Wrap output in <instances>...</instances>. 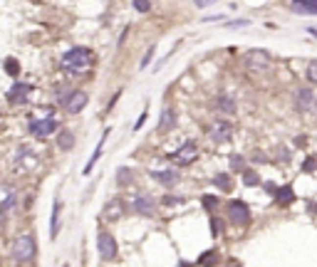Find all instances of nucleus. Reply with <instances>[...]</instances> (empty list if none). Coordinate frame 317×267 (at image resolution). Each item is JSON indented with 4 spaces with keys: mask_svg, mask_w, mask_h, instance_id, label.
I'll list each match as a JSON object with an SVG mask.
<instances>
[{
    "mask_svg": "<svg viewBox=\"0 0 317 267\" xmlns=\"http://www.w3.org/2000/svg\"><path fill=\"white\" fill-rule=\"evenodd\" d=\"M109 134H112L109 129H107V131L102 134V139H99V144H97V148H94V154H92V159H90V161H87V166H85V176H90V171H92V168H94V164L99 161V156H102V148H104V141L109 139Z\"/></svg>",
    "mask_w": 317,
    "mask_h": 267,
    "instance_id": "15",
    "label": "nucleus"
},
{
    "mask_svg": "<svg viewBox=\"0 0 317 267\" xmlns=\"http://www.w3.org/2000/svg\"><path fill=\"white\" fill-rule=\"evenodd\" d=\"M151 57H154V47H149V50H146V55H144V60H141V69L151 62Z\"/></svg>",
    "mask_w": 317,
    "mask_h": 267,
    "instance_id": "30",
    "label": "nucleus"
},
{
    "mask_svg": "<svg viewBox=\"0 0 317 267\" xmlns=\"http://www.w3.org/2000/svg\"><path fill=\"white\" fill-rule=\"evenodd\" d=\"M151 176H154V181H158L161 185H169V188L179 183V173L176 171H154Z\"/></svg>",
    "mask_w": 317,
    "mask_h": 267,
    "instance_id": "16",
    "label": "nucleus"
},
{
    "mask_svg": "<svg viewBox=\"0 0 317 267\" xmlns=\"http://www.w3.org/2000/svg\"><path fill=\"white\" fill-rule=\"evenodd\" d=\"M174 126H176V111H174V109H164V111H161V119H158L156 131H158V134H169Z\"/></svg>",
    "mask_w": 317,
    "mask_h": 267,
    "instance_id": "13",
    "label": "nucleus"
},
{
    "mask_svg": "<svg viewBox=\"0 0 317 267\" xmlns=\"http://www.w3.org/2000/svg\"><path fill=\"white\" fill-rule=\"evenodd\" d=\"M307 32H310V35H315V37H317V27H307Z\"/></svg>",
    "mask_w": 317,
    "mask_h": 267,
    "instance_id": "37",
    "label": "nucleus"
},
{
    "mask_svg": "<svg viewBox=\"0 0 317 267\" xmlns=\"http://www.w3.org/2000/svg\"><path fill=\"white\" fill-rule=\"evenodd\" d=\"M97 252H99V257H102V260H107V262L116 257L119 247H116V240H114V235H112V233L99 230V235H97Z\"/></svg>",
    "mask_w": 317,
    "mask_h": 267,
    "instance_id": "6",
    "label": "nucleus"
},
{
    "mask_svg": "<svg viewBox=\"0 0 317 267\" xmlns=\"http://www.w3.org/2000/svg\"><path fill=\"white\" fill-rule=\"evenodd\" d=\"M293 198H295L293 185H283V188H277V190H275V201H277V203H283V205L293 203Z\"/></svg>",
    "mask_w": 317,
    "mask_h": 267,
    "instance_id": "19",
    "label": "nucleus"
},
{
    "mask_svg": "<svg viewBox=\"0 0 317 267\" xmlns=\"http://www.w3.org/2000/svg\"><path fill=\"white\" fill-rule=\"evenodd\" d=\"M198 154H201V151H198V146H196L193 141H186L183 146H179L174 154H171V161H174L176 166H191V164L198 159Z\"/></svg>",
    "mask_w": 317,
    "mask_h": 267,
    "instance_id": "4",
    "label": "nucleus"
},
{
    "mask_svg": "<svg viewBox=\"0 0 317 267\" xmlns=\"http://www.w3.org/2000/svg\"><path fill=\"white\" fill-rule=\"evenodd\" d=\"M62 67L72 74H82L92 67V52L87 47H72L62 55Z\"/></svg>",
    "mask_w": 317,
    "mask_h": 267,
    "instance_id": "1",
    "label": "nucleus"
},
{
    "mask_svg": "<svg viewBox=\"0 0 317 267\" xmlns=\"http://www.w3.org/2000/svg\"><path fill=\"white\" fill-rule=\"evenodd\" d=\"M132 208H134V213H136V215H144V218L156 215V201H154L151 196H146V193H139V196L134 198Z\"/></svg>",
    "mask_w": 317,
    "mask_h": 267,
    "instance_id": "9",
    "label": "nucleus"
},
{
    "mask_svg": "<svg viewBox=\"0 0 317 267\" xmlns=\"http://www.w3.org/2000/svg\"><path fill=\"white\" fill-rule=\"evenodd\" d=\"M55 131H57V122L52 117H47V119H32L30 122V134H35L37 139H45V136H50Z\"/></svg>",
    "mask_w": 317,
    "mask_h": 267,
    "instance_id": "8",
    "label": "nucleus"
},
{
    "mask_svg": "<svg viewBox=\"0 0 317 267\" xmlns=\"http://www.w3.org/2000/svg\"><path fill=\"white\" fill-rule=\"evenodd\" d=\"M216 203H218V201H216V198H213V196H206V198H204V205H206V208H208V210H211V208H213V205H216Z\"/></svg>",
    "mask_w": 317,
    "mask_h": 267,
    "instance_id": "32",
    "label": "nucleus"
},
{
    "mask_svg": "<svg viewBox=\"0 0 317 267\" xmlns=\"http://www.w3.org/2000/svg\"><path fill=\"white\" fill-rule=\"evenodd\" d=\"M5 69H8V72H13V74H18V69H20V67H18V62H15V60H5Z\"/></svg>",
    "mask_w": 317,
    "mask_h": 267,
    "instance_id": "29",
    "label": "nucleus"
},
{
    "mask_svg": "<svg viewBox=\"0 0 317 267\" xmlns=\"http://www.w3.org/2000/svg\"><path fill=\"white\" fill-rule=\"evenodd\" d=\"M243 183L246 185H258L260 183V176L255 171H243Z\"/></svg>",
    "mask_w": 317,
    "mask_h": 267,
    "instance_id": "23",
    "label": "nucleus"
},
{
    "mask_svg": "<svg viewBox=\"0 0 317 267\" xmlns=\"http://www.w3.org/2000/svg\"><path fill=\"white\" fill-rule=\"evenodd\" d=\"M144 122H146V111H144V114H141V117L136 119V124H134V131H139V129L144 126Z\"/></svg>",
    "mask_w": 317,
    "mask_h": 267,
    "instance_id": "33",
    "label": "nucleus"
},
{
    "mask_svg": "<svg viewBox=\"0 0 317 267\" xmlns=\"http://www.w3.org/2000/svg\"><path fill=\"white\" fill-rule=\"evenodd\" d=\"M246 64H248L250 72L263 74V72H268V69L272 67V60H270V55H268L265 50H250V52L246 55Z\"/></svg>",
    "mask_w": 317,
    "mask_h": 267,
    "instance_id": "5",
    "label": "nucleus"
},
{
    "mask_svg": "<svg viewBox=\"0 0 317 267\" xmlns=\"http://www.w3.org/2000/svg\"><path fill=\"white\" fill-rule=\"evenodd\" d=\"M87 102H90V97H87V92H82V89H74L67 99H65V109L69 111V114H79L85 106H87Z\"/></svg>",
    "mask_w": 317,
    "mask_h": 267,
    "instance_id": "10",
    "label": "nucleus"
},
{
    "mask_svg": "<svg viewBox=\"0 0 317 267\" xmlns=\"http://www.w3.org/2000/svg\"><path fill=\"white\" fill-rule=\"evenodd\" d=\"M230 166H233V168H243V166H246V161H243L241 156H230Z\"/></svg>",
    "mask_w": 317,
    "mask_h": 267,
    "instance_id": "28",
    "label": "nucleus"
},
{
    "mask_svg": "<svg viewBox=\"0 0 317 267\" xmlns=\"http://www.w3.org/2000/svg\"><path fill=\"white\" fill-rule=\"evenodd\" d=\"M230 136H233V124L226 122V119H218V122L208 129V139H211L213 144H226V141H230Z\"/></svg>",
    "mask_w": 317,
    "mask_h": 267,
    "instance_id": "7",
    "label": "nucleus"
},
{
    "mask_svg": "<svg viewBox=\"0 0 317 267\" xmlns=\"http://www.w3.org/2000/svg\"><path fill=\"white\" fill-rule=\"evenodd\" d=\"M216 104H221V109H226L228 114L233 111V102H230V99H228L226 94H223V97H221V102H216Z\"/></svg>",
    "mask_w": 317,
    "mask_h": 267,
    "instance_id": "27",
    "label": "nucleus"
},
{
    "mask_svg": "<svg viewBox=\"0 0 317 267\" xmlns=\"http://www.w3.org/2000/svg\"><path fill=\"white\" fill-rule=\"evenodd\" d=\"M104 220H109V223H114V220H119V218H122L124 215V203L122 201H119V198H112L107 205H104Z\"/></svg>",
    "mask_w": 317,
    "mask_h": 267,
    "instance_id": "12",
    "label": "nucleus"
},
{
    "mask_svg": "<svg viewBox=\"0 0 317 267\" xmlns=\"http://www.w3.org/2000/svg\"><path fill=\"white\" fill-rule=\"evenodd\" d=\"M193 3H196V8H208V5L218 3V0H193Z\"/></svg>",
    "mask_w": 317,
    "mask_h": 267,
    "instance_id": "31",
    "label": "nucleus"
},
{
    "mask_svg": "<svg viewBox=\"0 0 317 267\" xmlns=\"http://www.w3.org/2000/svg\"><path fill=\"white\" fill-rule=\"evenodd\" d=\"M35 252H37V245H35V238H32V235L23 233V235L15 238V243H13V255H15V260L30 262V260L35 257Z\"/></svg>",
    "mask_w": 317,
    "mask_h": 267,
    "instance_id": "2",
    "label": "nucleus"
},
{
    "mask_svg": "<svg viewBox=\"0 0 317 267\" xmlns=\"http://www.w3.org/2000/svg\"><path fill=\"white\" fill-rule=\"evenodd\" d=\"M293 8L297 13H310V15H317V0H290Z\"/></svg>",
    "mask_w": 317,
    "mask_h": 267,
    "instance_id": "18",
    "label": "nucleus"
},
{
    "mask_svg": "<svg viewBox=\"0 0 317 267\" xmlns=\"http://www.w3.org/2000/svg\"><path fill=\"white\" fill-rule=\"evenodd\" d=\"M3 223H5V210L0 208V227H3Z\"/></svg>",
    "mask_w": 317,
    "mask_h": 267,
    "instance_id": "36",
    "label": "nucleus"
},
{
    "mask_svg": "<svg viewBox=\"0 0 317 267\" xmlns=\"http://www.w3.org/2000/svg\"><path fill=\"white\" fill-rule=\"evenodd\" d=\"M134 8H136L139 13H149L151 3H149V0H134Z\"/></svg>",
    "mask_w": 317,
    "mask_h": 267,
    "instance_id": "25",
    "label": "nucleus"
},
{
    "mask_svg": "<svg viewBox=\"0 0 317 267\" xmlns=\"http://www.w3.org/2000/svg\"><path fill=\"white\" fill-rule=\"evenodd\" d=\"M57 146H60L62 151H69V148L74 146V136H72V131H60V134H57Z\"/></svg>",
    "mask_w": 317,
    "mask_h": 267,
    "instance_id": "20",
    "label": "nucleus"
},
{
    "mask_svg": "<svg viewBox=\"0 0 317 267\" xmlns=\"http://www.w3.org/2000/svg\"><path fill=\"white\" fill-rule=\"evenodd\" d=\"M213 183H216L221 190H226V193L230 190V178H228V173H218V176L213 178Z\"/></svg>",
    "mask_w": 317,
    "mask_h": 267,
    "instance_id": "21",
    "label": "nucleus"
},
{
    "mask_svg": "<svg viewBox=\"0 0 317 267\" xmlns=\"http://www.w3.org/2000/svg\"><path fill=\"white\" fill-rule=\"evenodd\" d=\"M60 213H62V203L55 201V205H52V215H50V238H52V240H55L57 233H60Z\"/></svg>",
    "mask_w": 317,
    "mask_h": 267,
    "instance_id": "17",
    "label": "nucleus"
},
{
    "mask_svg": "<svg viewBox=\"0 0 317 267\" xmlns=\"http://www.w3.org/2000/svg\"><path fill=\"white\" fill-rule=\"evenodd\" d=\"M181 201H183V198H174V196H166V198H164V203H169V205H174V203H181Z\"/></svg>",
    "mask_w": 317,
    "mask_h": 267,
    "instance_id": "35",
    "label": "nucleus"
},
{
    "mask_svg": "<svg viewBox=\"0 0 317 267\" xmlns=\"http://www.w3.org/2000/svg\"><path fill=\"white\" fill-rule=\"evenodd\" d=\"M211 230H213V235H221L223 233V223L216 220V218H211Z\"/></svg>",
    "mask_w": 317,
    "mask_h": 267,
    "instance_id": "26",
    "label": "nucleus"
},
{
    "mask_svg": "<svg viewBox=\"0 0 317 267\" xmlns=\"http://www.w3.org/2000/svg\"><path fill=\"white\" fill-rule=\"evenodd\" d=\"M116 183H119V185L132 183V171H129V168H119V171H116Z\"/></svg>",
    "mask_w": 317,
    "mask_h": 267,
    "instance_id": "22",
    "label": "nucleus"
},
{
    "mask_svg": "<svg viewBox=\"0 0 317 267\" xmlns=\"http://www.w3.org/2000/svg\"><path fill=\"white\" fill-rule=\"evenodd\" d=\"M312 104H315V94H312L307 87L295 89V106H297V109H310Z\"/></svg>",
    "mask_w": 317,
    "mask_h": 267,
    "instance_id": "14",
    "label": "nucleus"
},
{
    "mask_svg": "<svg viewBox=\"0 0 317 267\" xmlns=\"http://www.w3.org/2000/svg\"><path fill=\"white\" fill-rule=\"evenodd\" d=\"M307 80H310L312 84H317V60L307 64Z\"/></svg>",
    "mask_w": 317,
    "mask_h": 267,
    "instance_id": "24",
    "label": "nucleus"
},
{
    "mask_svg": "<svg viewBox=\"0 0 317 267\" xmlns=\"http://www.w3.org/2000/svg\"><path fill=\"white\" fill-rule=\"evenodd\" d=\"M226 213H228V220L238 227H246L250 223V208L243 203V201H230L226 205Z\"/></svg>",
    "mask_w": 317,
    "mask_h": 267,
    "instance_id": "3",
    "label": "nucleus"
},
{
    "mask_svg": "<svg viewBox=\"0 0 317 267\" xmlns=\"http://www.w3.org/2000/svg\"><path fill=\"white\" fill-rule=\"evenodd\" d=\"M230 267H235V265H230ZM238 267H241V265H238Z\"/></svg>",
    "mask_w": 317,
    "mask_h": 267,
    "instance_id": "38",
    "label": "nucleus"
},
{
    "mask_svg": "<svg viewBox=\"0 0 317 267\" xmlns=\"http://www.w3.org/2000/svg\"><path fill=\"white\" fill-rule=\"evenodd\" d=\"M62 267H69V265H62Z\"/></svg>",
    "mask_w": 317,
    "mask_h": 267,
    "instance_id": "39",
    "label": "nucleus"
},
{
    "mask_svg": "<svg viewBox=\"0 0 317 267\" xmlns=\"http://www.w3.org/2000/svg\"><path fill=\"white\" fill-rule=\"evenodd\" d=\"M230 27H246L248 25V20H233V22H228Z\"/></svg>",
    "mask_w": 317,
    "mask_h": 267,
    "instance_id": "34",
    "label": "nucleus"
},
{
    "mask_svg": "<svg viewBox=\"0 0 317 267\" xmlns=\"http://www.w3.org/2000/svg\"><path fill=\"white\" fill-rule=\"evenodd\" d=\"M30 92H32V87H30V84L18 82V84H13V87H10L8 99H10V104H25V102L30 99Z\"/></svg>",
    "mask_w": 317,
    "mask_h": 267,
    "instance_id": "11",
    "label": "nucleus"
}]
</instances>
